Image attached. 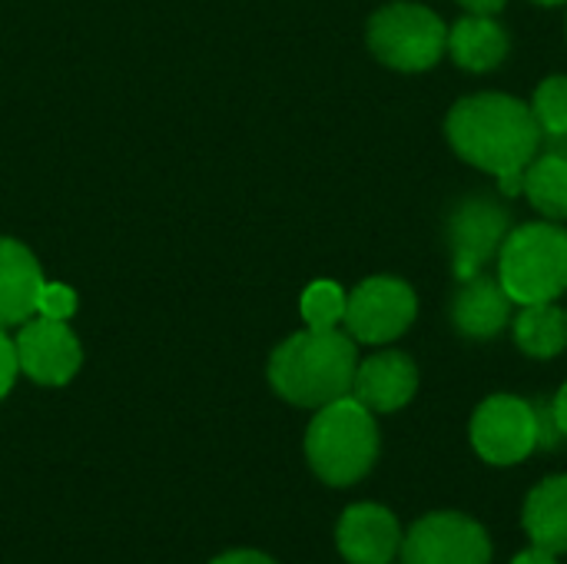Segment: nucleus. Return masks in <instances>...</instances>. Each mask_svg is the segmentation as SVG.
<instances>
[{
	"label": "nucleus",
	"instance_id": "1",
	"mask_svg": "<svg viewBox=\"0 0 567 564\" xmlns=\"http://www.w3.org/2000/svg\"><path fill=\"white\" fill-rule=\"evenodd\" d=\"M445 133L465 163L498 180L505 196L522 193L525 170L545 140L532 106L505 93H475L458 100L445 120Z\"/></svg>",
	"mask_w": 567,
	"mask_h": 564
},
{
	"label": "nucleus",
	"instance_id": "2",
	"mask_svg": "<svg viewBox=\"0 0 567 564\" xmlns=\"http://www.w3.org/2000/svg\"><path fill=\"white\" fill-rule=\"evenodd\" d=\"M359 369L355 339L339 329H306L289 336L269 359L272 389L299 406L322 409L342 396H352Z\"/></svg>",
	"mask_w": 567,
	"mask_h": 564
},
{
	"label": "nucleus",
	"instance_id": "3",
	"mask_svg": "<svg viewBox=\"0 0 567 564\" xmlns=\"http://www.w3.org/2000/svg\"><path fill=\"white\" fill-rule=\"evenodd\" d=\"M306 459L326 485H355L379 459V429L372 412L355 399L342 396L322 409L306 432Z\"/></svg>",
	"mask_w": 567,
	"mask_h": 564
},
{
	"label": "nucleus",
	"instance_id": "4",
	"mask_svg": "<svg viewBox=\"0 0 567 564\" xmlns=\"http://www.w3.org/2000/svg\"><path fill=\"white\" fill-rule=\"evenodd\" d=\"M498 283L512 302H555L567 289V233L555 223H525L498 249Z\"/></svg>",
	"mask_w": 567,
	"mask_h": 564
},
{
	"label": "nucleus",
	"instance_id": "5",
	"mask_svg": "<svg viewBox=\"0 0 567 564\" xmlns=\"http://www.w3.org/2000/svg\"><path fill=\"white\" fill-rule=\"evenodd\" d=\"M369 47L372 53L405 73H419L439 63L449 47V30L442 17L422 3H389L369 20Z\"/></svg>",
	"mask_w": 567,
	"mask_h": 564
},
{
	"label": "nucleus",
	"instance_id": "6",
	"mask_svg": "<svg viewBox=\"0 0 567 564\" xmlns=\"http://www.w3.org/2000/svg\"><path fill=\"white\" fill-rule=\"evenodd\" d=\"M472 445L492 465L525 462L542 445V416L515 396H492L475 409Z\"/></svg>",
	"mask_w": 567,
	"mask_h": 564
},
{
	"label": "nucleus",
	"instance_id": "7",
	"mask_svg": "<svg viewBox=\"0 0 567 564\" xmlns=\"http://www.w3.org/2000/svg\"><path fill=\"white\" fill-rule=\"evenodd\" d=\"M419 302L409 283L392 276H372L359 283L346 299V329L352 339L385 346L415 322Z\"/></svg>",
	"mask_w": 567,
	"mask_h": 564
},
{
	"label": "nucleus",
	"instance_id": "8",
	"mask_svg": "<svg viewBox=\"0 0 567 564\" xmlns=\"http://www.w3.org/2000/svg\"><path fill=\"white\" fill-rule=\"evenodd\" d=\"M402 564H488V532L458 512H432L402 539Z\"/></svg>",
	"mask_w": 567,
	"mask_h": 564
},
{
	"label": "nucleus",
	"instance_id": "9",
	"mask_svg": "<svg viewBox=\"0 0 567 564\" xmlns=\"http://www.w3.org/2000/svg\"><path fill=\"white\" fill-rule=\"evenodd\" d=\"M17 362L20 372L27 379H33L37 386H66L80 366H83V349L80 339L73 336V329L60 319H43V316H30L17 339Z\"/></svg>",
	"mask_w": 567,
	"mask_h": 564
},
{
	"label": "nucleus",
	"instance_id": "10",
	"mask_svg": "<svg viewBox=\"0 0 567 564\" xmlns=\"http://www.w3.org/2000/svg\"><path fill=\"white\" fill-rule=\"evenodd\" d=\"M508 236V209L488 196H468L449 223V243L455 259V276L465 283L485 269V263L502 249Z\"/></svg>",
	"mask_w": 567,
	"mask_h": 564
},
{
	"label": "nucleus",
	"instance_id": "11",
	"mask_svg": "<svg viewBox=\"0 0 567 564\" xmlns=\"http://www.w3.org/2000/svg\"><path fill=\"white\" fill-rule=\"evenodd\" d=\"M336 545L349 564H389L402 548V529L389 509L362 502L342 512Z\"/></svg>",
	"mask_w": 567,
	"mask_h": 564
},
{
	"label": "nucleus",
	"instance_id": "12",
	"mask_svg": "<svg viewBox=\"0 0 567 564\" xmlns=\"http://www.w3.org/2000/svg\"><path fill=\"white\" fill-rule=\"evenodd\" d=\"M419 389V369L405 352H379L359 362L352 396L369 412H399Z\"/></svg>",
	"mask_w": 567,
	"mask_h": 564
},
{
	"label": "nucleus",
	"instance_id": "13",
	"mask_svg": "<svg viewBox=\"0 0 567 564\" xmlns=\"http://www.w3.org/2000/svg\"><path fill=\"white\" fill-rule=\"evenodd\" d=\"M43 289V269L37 256L10 239L0 236V329L23 326L37 316V296Z\"/></svg>",
	"mask_w": 567,
	"mask_h": 564
},
{
	"label": "nucleus",
	"instance_id": "14",
	"mask_svg": "<svg viewBox=\"0 0 567 564\" xmlns=\"http://www.w3.org/2000/svg\"><path fill=\"white\" fill-rule=\"evenodd\" d=\"M512 319V299L498 276H472L452 302V322L468 339H492Z\"/></svg>",
	"mask_w": 567,
	"mask_h": 564
},
{
	"label": "nucleus",
	"instance_id": "15",
	"mask_svg": "<svg viewBox=\"0 0 567 564\" xmlns=\"http://www.w3.org/2000/svg\"><path fill=\"white\" fill-rule=\"evenodd\" d=\"M525 532L535 548L567 555V475L545 479L525 502Z\"/></svg>",
	"mask_w": 567,
	"mask_h": 564
},
{
	"label": "nucleus",
	"instance_id": "16",
	"mask_svg": "<svg viewBox=\"0 0 567 564\" xmlns=\"http://www.w3.org/2000/svg\"><path fill=\"white\" fill-rule=\"evenodd\" d=\"M449 50L458 66L472 73H485V70H495L508 57V33L498 20L472 13V17H462L449 30Z\"/></svg>",
	"mask_w": 567,
	"mask_h": 564
},
{
	"label": "nucleus",
	"instance_id": "17",
	"mask_svg": "<svg viewBox=\"0 0 567 564\" xmlns=\"http://www.w3.org/2000/svg\"><path fill=\"white\" fill-rule=\"evenodd\" d=\"M515 342L535 359H555L567 346V312L555 302H532L515 319Z\"/></svg>",
	"mask_w": 567,
	"mask_h": 564
},
{
	"label": "nucleus",
	"instance_id": "18",
	"mask_svg": "<svg viewBox=\"0 0 567 564\" xmlns=\"http://www.w3.org/2000/svg\"><path fill=\"white\" fill-rule=\"evenodd\" d=\"M522 193H528L532 206L548 219H567V156L551 150L535 156L525 170Z\"/></svg>",
	"mask_w": 567,
	"mask_h": 564
},
{
	"label": "nucleus",
	"instance_id": "19",
	"mask_svg": "<svg viewBox=\"0 0 567 564\" xmlns=\"http://www.w3.org/2000/svg\"><path fill=\"white\" fill-rule=\"evenodd\" d=\"M346 293L339 283L319 279L302 293V319L309 329H339L346 319Z\"/></svg>",
	"mask_w": 567,
	"mask_h": 564
},
{
	"label": "nucleus",
	"instance_id": "20",
	"mask_svg": "<svg viewBox=\"0 0 567 564\" xmlns=\"http://www.w3.org/2000/svg\"><path fill=\"white\" fill-rule=\"evenodd\" d=\"M532 113L545 136L567 133V76H548L532 100Z\"/></svg>",
	"mask_w": 567,
	"mask_h": 564
},
{
	"label": "nucleus",
	"instance_id": "21",
	"mask_svg": "<svg viewBox=\"0 0 567 564\" xmlns=\"http://www.w3.org/2000/svg\"><path fill=\"white\" fill-rule=\"evenodd\" d=\"M73 312H76V293L66 283H43V289L37 296V316L66 322Z\"/></svg>",
	"mask_w": 567,
	"mask_h": 564
},
{
	"label": "nucleus",
	"instance_id": "22",
	"mask_svg": "<svg viewBox=\"0 0 567 564\" xmlns=\"http://www.w3.org/2000/svg\"><path fill=\"white\" fill-rule=\"evenodd\" d=\"M17 372H20V362H17V346L13 339L0 329V399L13 389L17 382Z\"/></svg>",
	"mask_w": 567,
	"mask_h": 564
},
{
	"label": "nucleus",
	"instance_id": "23",
	"mask_svg": "<svg viewBox=\"0 0 567 564\" xmlns=\"http://www.w3.org/2000/svg\"><path fill=\"white\" fill-rule=\"evenodd\" d=\"M209 564H276L269 555L262 552H252V548H236V552H226L219 558H213Z\"/></svg>",
	"mask_w": 567,
	"mask_h": 564
},
{
	"label": "nucleus",
	"instance_id": "24",
	"mask_svg": "<svg viewBox=\"0 0 567 564\" xmlns=\"http://www.w3.org/2000/svg\"><path fill=\"white\" fill-rule=\"evenodd\" d=\"M551 419H555L558 435H565L567 439V382L561 386V392L555 396V402H551Z\"/></svg>",
	"mask_w": 567,
	"mask_h": 564
},
{
	"label": "nucleus",
	"instance_id": "25",
	"mask_svg": "<svg viewBox=\"0 0 567 564\" xmlns=\"http://www.w3.org/2000/svg\"><path fill=\"white\" fill-rule=\"evenodd\" d=\"M465 10H472V13H482V17H492V13H498L508 0H458Z\"/></svg>",
	"mask_w": 567,
	"mask_h": 564
},
{
	"label": "nucleus",
	"instance_id": "26",
	"mask_svg": "<svg viewBox=\"0 0 567 564\" xmlns=\"http://www.w3.org/2000/svg\"><path fill=\"white\" fill-rule=\"evenodd\" d=\"M512 564H558V555H551V552H545V548H528V552H522L518 558Z\"/></svg>",
	"mask_w": 567,
	"mask_h": 564
},
{
	"label": "nucleus",
	"instance_id": "27",
	"mask_svg": "<svg viewBox=\"0 0 567 564\" xmlns=\"http://www.w3.org/2000/svg\"><path fill=\"white\" fill-rule=\"evenodd\" d=\"M535 3H545V7H558V3H567V0H535Z\"/></svg>",
	"mask_w": 567,
	"mask_h": 564
}]
</instances>
